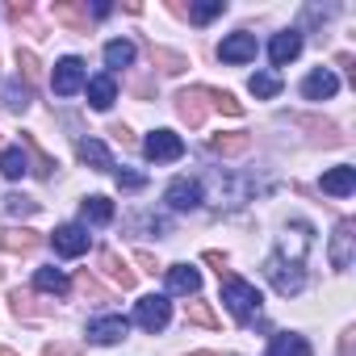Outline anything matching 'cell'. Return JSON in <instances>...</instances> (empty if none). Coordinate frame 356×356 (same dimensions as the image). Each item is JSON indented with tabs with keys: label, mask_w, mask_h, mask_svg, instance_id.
<instances>
[{
	"label": "cell",
	"mask_w": 356,
	"mask_h": 356,
	"mask_svg": "<svg viewBox=\"0 0 356 356\" xmlns=\"http://www.w3.org/2000/svg\"><path fill=\"white\" fill-rule=\"evenodd\" d=\"M352 243H356V222L352 218H343L339 227H335V235H331V268H352Z\"/></svg>",
	"instance_id": "7"
},
{
	"label": "cell",
	"mask_w": 356,
	"mask_h": 356,
	"mask_svg": "<svg viewBox=\"0 0 356 356\" xmlns=\"http://www.w3.org/2000/svg\"><path fill=\"white\" fill-rule=\"evenodd\" d=\"M352 189H356V168H348V163H339L323 176V193H331V197H348Z\"/></svg>",
	"instance_id": "14"
},
{
	"label": "cell",
	"mask_w": 356,
	"mask_h": 356,
	"mask_svg": "<svg viewBox=\"0 0 356 356\" xmlns=\"http://www.w3.org/2000/svg\"><path fill=\"white\" fill-rule=\"evenodd\" d=\"M9 17H13V22H22V17H30V5H26V0H17V5H9Z\"/></svg>",
	"instance_id": "44"
},
{
	"label": "cell",
	"mask_w": 356,
	"mask_h": 356,
	"mask_svg": "<svg viewBox=\"0 0 356 356\" xmlns=\"http://www.w3.org/2000/svg\"><path fill=\"white\" fill-rule=\"evenodd\" d=\"M248 84H252V92H256V97H264V101L281 92V76H277V72H256Z\"/></svg>",
	"instance_id": "31"
},
{
	"label": "cell",
	"mask_w": 356,
	"mask_h": 356,
	"mask_svg": "<svg viewBox=\"0 0 356 356\" xmlns=\"http://www.w3.org/2000/svg\"><path fill=\"white\" fill-rule=\"evenodd\" d=\"M0 243H5V252H13V256H26V252H34L42 243V235L30 231V227H9L5 235H0Z\"/></svg>",
	"instance_id": "15"
},
{
	"label": "cell",
	"mask_w": 356,
	"mask_h": 356,
	"mask_svg": "<svg viewBox=\"0 0 356 356\" xmlns=\"http://www.w3.org/2000/svg\"><path fill=\"white\" fill-rule=\"evenodd\" d=\"M109 134H113V138H118L122 147H134V134H130L126 126H109Z\"/></svg>",
	"instance_id": "41"
},
{
	"label": "cell",
	"mask_w": 356,
	"mask_h": 356,
	"mask_svg": "<svg viewBox=\"0 0 356 356\" xmlns=\"http://www.w3.org/2000/svg\"><path fill=\"white\" fill-rule=\"evenodd\" d=\"M34 285H38V289H47V293H55V298L72 289V281H67L59 268H38V273H34Z\"/></svg>",
	"instance_id": "27"
},
{
	"label": "cell",
	"mask_w": 356,
	"mask_h": 356,
	"mask_svg": "<svg viewBox=\"0 0 356 356\" xmlns=\"http://www.w3.org/2000/svg\"><path fill=\"white\" fill-rule=\"evenodd\" d=\"M176 113H181V122H189L193 130L206 126V118H210V97H206V88H185V92H176Z\"/></svg>",
	"instance_id": "4"
},
{
	"label": "cell",
	"mask_w": 356,
	"mask_h": 356,
	"mask_svg": "<svg viewBox=\"0 0 356 356\" xmlns=\"http://www.w3.org/2000/svg\"><path fill=\"white\" fill-rule=\"evenodd\" d=\"M264 277H268V285H273L281 298H293V293H302V285H306V273H302V264H293V260H281L277 252L264 260Z\"/></svg>",
	"instance_id": "2"
},
{
	"label": "cell",
	"mask_w": 356,
	"mask_h": 356,
	"mask_svg": "<svg viewBox=\"0 0 356 356\" xmlns=\"http://www.w3.org/2000/svg\"><path fill=\"white\" fill-rule=\"evenodd\" d=\"M143 185H147V176H143V172H126V168L118 172V189H126V193H138Z\"/></svg>",
	"instance_id": "39"
},
{
	"label": "cell",
	"mask_w": 356,
	"mask_h": 356,
	"mask_svg": "<svg viewBox=\"0 0 356 356\" xmlns=\"http://www.w3.org/2000/svg\"><path fill=\"white\" fill-rule=\"evenodd\" d=\"M185 318H189V323H197V327H218V323H222V318L210 310V302H189Z\"/></svg>",
	"instance_id": "34"
},
{
	"label": "cell",
	"mask_w": 356,
	"mask_h": 356,
	"mask_svg": "<svg viewBox=\"0 0 356 356\" xmlns=\"http://www.w3.org/2000/svg\"><path fill=\"white\" fill-rule=\"evenodd\" d=\"M17 67L26 72V84H38V80H42V63H38L34 51H22V47H17Z\"/></svg>",
	"instance_id": "36"
},
{
	"label": "cell",
	"mask_w": 356,
	"mask_h": 356,
	"mask_svg": "<svg viewBox=\"0 0 356 356\" xmlns=\"http://www.w3.org/2000/svg\"><path fill=\"white\" fill-rule=\"evenodd\" d=\"M218 59H222V63H248V59H256V34L239 30V34L222 38V47H218Z\"/></svg>",
	"instance_id": "10"
},
{
	"label": "cell",
	"mask_w": 356,
	"mask_h": 356,
	"mask_svg": "<svg viewBox=\"0 0 356 356\" xmlns=\"http://www.w3.org/2000/svg\"><path fill=\"white\" fill-rule=\"evenodd\" d=\"M0 356H17V352H13V348H0Z\"/></svg>",
	"instance_id": "47"
},
{
	"label": "cell",
	"mask_w": 356,
	"mask_h": 356,
	"mask_svg": "<svg viewBox=\"0 0 356 356\" xmlns=\"http://www.w3.org/2000/svg\"><path fill=\"white\" fill-rule=\"evenodd\" d=\"M22 143L30 147V168H34L38 176H51V172H55V159L38 147V138H34V134H22Z\"/></svg>",
	"instance_id": "29"
},
{
	"label": "cell",
	"mask_w": 356,
	"mask_h": 356,
	"mask_svg": "<svg viewBox=\"0 0 356 356\" xmlns=\"http://www.w3.org/2000/svg\"><path fill=\"white\" fill-rule=\"evenodd\" d=\"M339 356H352V331H343V339H339Z\"/></svg>",
	"instance_id": "45"
},
{
	"label": "cell",
	"mask_w": 356,
	"mask_h": 356,
	"mask_svg": "<svg viewBox=\"0 0 356 356\" xmlns=\"http://www.w3.org/2000/svg\"><path fill=\"white\" fill-rule=\"evenodd\" d=\"M105 63H109V67H130V63H134V42H126V38L109 42V47H105Z\"/></svg>",
	"instance_id": "30"
},
{
	"label": "cell",
	"mask_w": 356,
	"mask_h": 356,
	"mask_svg": "<svg viewBox=\"0 0 356 356\" xmlns=\"http://www.w3.org/2000/svg\"><path fill=\"white\" fill-rule=\"evenodd\" d=\"M47 356H80L76 343H47Z\"/></svg>",
	"instance_id": "40"
},
{
	"label": "cell",
	"mask_w": 356,
	"mask_h": 356,
	"mask_svg": "<svg viewBox=\"0 0 356 356\" xmlns=\"http://www.w3.org/2000/svg\"><path fill=\"white\" fill-rule=\"evenodd\" d=\"M113 13V5H105V0H101V5H92V17H109Z\"/></svg>",
	"instance_id": "46"
},
{
	"label": "cell",
	"mask_w": 356,
	"mask_h": 356,
	"mask_svg": "<svg viewBox=\"0 0 356 356\" xmlns=\"http://www.w3.org/2000/svg\"><path fill=\"white\" fill-rule=\"evenodd\" d=\"M118 101V84H113V76H97V80H88V105L92 109H109Z\"/></svg>",
	"instance_id": "20"
},
{
	"label": "cell",
	"mask_w": 356,
	"mask_h": 356,
	"mask_svg": "<svg viewBox=\"0 0 356 356\" xmlns=\"http://www.w3.org/2000/svg\"><path fill=\"white\" fill-rule=\"evenodd\" d=\"M76 289H80L84 298H92V302H109V293H105V289L97 285V277H88V273H80V277H76Z\"/></svg>",
	"instance_id": "38"
},
{
	"label": "cell",
	"mask_w": 356,
	"mask_h": 356,
	"mask_svg": "<svg viewBox=\"0 0 356 356\" xmlns=\"http://www.w3.org/2000/svg\"><path fill=\"white\" fill-rule=\"evenodd\" d=\"M30 101H34V92H30V84H22V80H13V84L0 88V105H5L9 113H26Z\"/></svg>",
	"instance_id": "19"
},
{
	"label": "cell",
	"mask_w": 356,
	"mask_h": 356,
	"mask_svg": "<svg viewBox=\"0 0 356 356\" xmlns=\"http://www.w3.org/2000/svg\"><path fill=\"white\" fill-rule=\"evenodd\" d=\"M163 202H168L172 210H197V206H202V185L189 181V176H181V181H172V185H168Z\"/></svg>",
	"instance_id": "9"
},
{
	"label": "cell",
	"mask_w": 356,
	"mask_h": 356,
	"mask_svg": "<svg viewBox=\"0 0 356 356\" xmlns=\"http://www.w3.org/2000/svg\"><path fill=\"white\" fill-rule=\"evenodd\" d=\"M88 339L92 343H118V339H126V318L122 314H109V318L88 323Z\"/></svg>",
	"instance_id": "13"
},
{
	"label": "cell",
	"mask_w": 356,
	"mask_h": 356,
	"mask_svg": "<svg viewBox=\"0 0 356 356\" xmlns=\"http://www.w3.org/2000/svg\"><path fill=\"white\" fill-rule=\"evenodd\" d=\"M193 356H218V352H193Z\"/></svg>",
	"instance_id": "48"
},
{
	"label": "cell",
	"mask_w": 356,
	"mask_h": 356,
	"mask_svg": "<svg viewBox=\"0 0 356 356\" xmlns=\"http://www.w3.org/2000/svg\"><path fill=\"white\" fill-rule=\"evenodd\" d=\"M143 151H147V159H155V163H172V159L185 155V143L176 138L172 130H155V134H147Z\"/></svg>",
	"instance_id": "5"
},
{
	"label": "cell",
	"mask_w": 356,
	"mask_h": 356,
	"mask_svg": "<svg viewBox=\"0 0 356 356\" xmlns=\"http://www.w3.org/2000/svg\"><path fill=\"white\" fill-rule=\"evenodd\" d=\"M335 88H339V80H335L327 67H318V72H310V76L302 80V97H306V101H327V97H335Z\"/></svg>",
	"instance_id": "12"
},
{
	"label": "cell",
	"mask_w": 356,
	"mask_h": 356,
	"mask_svg": "<svg viewBox=\"0 0 356 356\" xmlns=\"http://www.w3.org/2000/svg\"><path fill=\"white\" fill-rule=\"evenodd\" d=\"M222 302H227V310H231L239 323H252V318L260 314V302H264V298H260L256 285H248L243 277H235V273L227 268V273H222Z\"/></svg>",
	"instance_id": "1"
},
{
	"label": "cell",
	"mask_w": 356,
	"mask_h": 356,
	"mask_svg": "<svg viewBox=\"0 0 356 356\" xmlns=\"http://www.w3.org/2000/svg\"><path fill=\"white\" fill-rule=\"evenodd\" d=\"M76 151H80V159H84L92 172H109V168H113V155H109L105 143H97V138H80Z\"/></svg>",
	"instance_id": "18"
},
{
	"label": "cell",
	"mask_w": 356,
	"mask_h": 356,
	"mask_svg": "<svg viewBox=\"0 0 356 356\" xmlns=\"http://www.w3.org/2000/svg\"><path fill=\"white\" fill-rule=\"evenodd\" d=\"M51 84H55V92H59V97H76V92L84 88V63H80L76 55L59 59V63H55V80H51Z\"/></svg>",
	"instance_id": "6"
},
{
	"label": "cell",
	"mask_w": 356,
	"mask_h": 356,
	"mask_svg": "<svg viewBox=\"0 0 356 356\" xmlns=\"http://www.w3.org/2000/svg\"><path fill=\"white\" fill-rule=\"evenodd\" d=\"M0 206H5V214H22V218L38 214V202H34V197H22V193H9L5 202H0Z\"/></svg>",
	"instance_id": "35"
},
{
	"label": "cell",
	"mask_w": 356,
	"mask_h": 356,
	"mask_svg": "<svg viewBox=\"0 0 356 356\" xmlns=\"http://www.w3.org/2000/svg\"><path fill=\"white\" fill-rule=\"evenodd\" d=\"M289 122H293V126H302V130H314V134H323L327 143H343V134H339V126H335V122H327V118H310V113H293Z\"/></svg>",
	"instance_id": "23"
},
{
	"label": "cell",
	"mask_w": 356,
	"mask_h": 356,
	"mask_svg": "<svg viewBox=\"0 0 356 356\" xmlns=\"http://www.w3.org/2000/svg\"><path fill=\"white\" fill-rule=\"evenodd\" d=\"M168 318H172V306H168L163 293H151V298H143V302L134 306V323H138L143 331H163Z\"/></svg>",
	"instance_id": "3"
},
{
	"label": "cell",
	"mask_w": 356,
	"mask_h": 356,
	"mask_svg": "<svg viewBox=\"0 0 356 356\" xmlns=\"http://www.w3.org/2000/svg\"><path fill=\"white\" fill-rule=\"evenodd\" d=\"M206 264H210V268H214L218 277L227 273V260H222V252H206Z\"/></svg>",
	"instance_id": "42"
},
{
	"label": "cell",
	"mask_w": 356,
	"mask_h": 356,
	"mask_svg": "<svg viewBox=\"0 0 356 356\" xmlns=\"http://www.w3.org/2000/svg\"><path fill=\"white\" fill-rule=\"evenodd\" d=\"M298 51H302V34H298V30L277 34V38H273V47H268V55H273V63H277V67H285L289 59H298Z\"/></svg>",
	"instance_id": "17"
},
{
	"label": "cell",
	"mask_w": 356,
	"mask_h": 356,
	"mask_svg": "<svg viewBox=\"0 0 356 356\" xmlns=\"http://www.w3.org/2000/svg\"><path fill=\"white\" fill-rule=\"evenodd\" d=\"M218 13H227V0H206V5H193V9H185V17H193L197 26H206V22H214Z\"/></svg>",
	"instance_id": "33"
},
{
	"label": "cell",
	"mask_w": 356,
	"mask_h": 356,
	"mask_svg": "<svg viewBox=\"0 0 356 356\" xmlns=\"http://www.w3.org/2000/svg\"><path fill=\"white\" fill-rule=\"evenodd\" d=\"M147 55H151V63H155L159 72H168V76H181V72L189 67V59H185V55H176V51H168V47H151Z\"/></svg>",
	"instance_id": "25"
},
{
	"label": "cell",
	"mask_w": 356,
	"mask_h": 356,
	"mask_svg": "<svg viewBox=\"0 0 356 356\" xmlns=\"http://www.w3.org/2000/svg\"><path fill=\"white\" fill-rule=\"evenodd\" d=\"M138 264H143V273H159V260L151 252H138Z\"/></svg>",
	"instance_id": "43"
},
{
	"label": "cell",
	"mask_w": 356,
	"mask_h": 356,
	"mask_svg": "<svg viewBox=\"0 0 356 356\" xmlns=\"http://www.w3.org/2000/svg\"><path fill=\"white\" fill-rule=\"evenodd\" d=\"M206 97H210V101H214V105H218L227 118H239V113H243V105L235 101V92H222V88H206Z\"/></svg>",
	"instance_id": "37"
},
{
	"label": "cell",
	"mask_w": 356,
	"mask_h": 356,
	"mask_svg": "<svg viewBox=\"0 0 356 356\" xmlns=\"http://www.w3.org/2000/svg\"><path fill=\"white\" fill-rule=\"evenodd\" d=\"M168 289L172 293H197L202 289V273L189 268V264H172L168 268Z\"/></svg>",
	"instance_id": "16"
},
{
	"label": "cell",
	"mask_w": 356,
	"mask_h": 356,
	"mask_svg": "<svg viewBox=\"0 0 356 356\" xmlns=\"http://www.w3.org/2000/svg\"><path fill=\"white\" fill-rule=\"evenodd\" d=\"M30 172V159L22 147H9V151H0V176H9V181H22V176Z\"/></svg>",
	"instance_id": "24"
},
{
	"label": "cell",
	"mask_w": 356,
	"mask_h": 356,
	"mask_svg": "<svg viewBox=\"0 0 356 356\" xmlns=\"http://www.w3.org/2000/svg\"><path fill=\"white\" fill-rule=\"evenodd\" d=\"M55 22H63L72 34H88V9L80 5H55Z\"/></svg>",
	"instance_id": "26"
},
{
	"label": "cell",
	"mask_w": 356,
	"mask_h": 356,
	"mask_svg": "<svg viewBox=\"0 0 356 356\" xmlns=\"http://www.w3.org/2000/svg\"><path fill=\"white\" fill-rule=\"evenodd\" d=\"M268 356H314V352H310V343H306L302 335H289V331H281V335H273V343H268Z\"/></svg>",
	"instance_id": "22"
},
{
	"label": "cell",
	"mask_w": 356,
	"mask_h": 356,
	"mask_svg": "<svg viewBox=\"0 0 356 356\" xmlns=\"http://www.w3.org/2000/svg\"><path fill=\"white\" fill-rule=\"evenodd\" d=\"M55 252L67 256V260H72V256H84V252H88V231L76 227V222L59 227V231H55Z\"/></svg>",
	"instance_id": "11"
},
{
	"label": "cell",
	"mask_w": 356,
	"mask_h": 356,
	"mask_svg": "<svg viewBox=\"0 0 356 356\" xmlns=\"http://www.w3.org/2000/svg\"><path fill=\"white\" fill-rule=\"evenodd\" d=\"M9 302H13V314H17V318H38V314H47V306H34L38 298H34L30 289H13Z\"/></svg>",
	"instance_id": "28"
},
{
	"label": "cell",
	"mask_w": 356,
	"mask_h": 356,
	"mask_svg": "<svg viewBox=\"0 0 356 356\" xmlns=\"http://www.w3.org/2000/svg\"><path fill=\"white\" fill-rule=\"evenodd\" d=\"M109 218H113V202H109V197H88V202H84V222H97V227H101V222H109Z\"/></svg>",
	"instance_id": "32"
},
{
	"label": "cell",
	"mask_w": 356,
	"mask_h": 356,
	"mask_svg": "<svg viewBox=\"0 0 356 356\" xmlns=\"http://www.w3.org/2000/svg\"><path fill=\"white\" fill-rule=\"evenodd\" d=\"M252 147V134H243V130H231V134H214L210 138V151L214 155H243Z\"/></svg>",
	"instance_id": "21"
},
{
	"label": "cell",
	"mask_w": 356,
	"mask_h": 356,
	"mask_svg": "<svg viewBox=\"0 0 356 356\" xmlns=\"http://www.w3.org/2000/svg\"><path fill=\"white\" fill-rule=\"evenodd\" d=\"M97 264H101V273H105V277H109L122 293H130V289H134V281H138V277H134V268H130L118 252H109V248H105V252L97 256Z\"/></svg>",
	"instance_id": "8"
}]
</instances>
